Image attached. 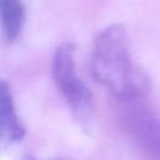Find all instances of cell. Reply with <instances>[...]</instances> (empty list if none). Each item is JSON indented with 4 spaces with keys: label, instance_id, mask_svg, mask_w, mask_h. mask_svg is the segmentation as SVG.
Returning a JSON list of instances; mask_svg holds the SVG:
<instances>
[{
    "label": "cell",
    "instance_id": "6da1fadb",
    "mask_svg": "<svg viewBox=\"0 0 160 160\" xmlns=\"http://www.w3.org/2000/svg\"><path fill=\"white\" fill-rule=\"evenodd\" d=\"M90 65L94 79L115 99L131 94H149V78L132 64L128 35L120 24H111L98 34Z\"/></svg>",
    "mask_w": 160,
    "mask_h": 160
},
{
    "label": "cell",
    "instance_id": "7a4b0ae2",
    "mask_svg": "<svg viewBox=\"0 0 160 160\" xmlns=\"http://www.w3.org/2000/svg\"><path fill=\"white\" fill-rule=\"evenodd\" d=\"M115 101L119 124L142 158L160 160V112L148 94H131Z\"/></svg>",
    "mask_w": 160,
    "mask_h": 160
},
{
    "label": "cell",
    "instance_id": "3957f363",
    "mask_svg": "<svg viewBox=\"0 0 160 160\" xmlns=\"http://www.w3.org/2000/svg\"><path fill=\"white\" fill-rule=\"evenodd\" d=\"M51 75L58 90L72 111L81 119L89 116L91 111V96L78 74L74 44L64 42L58 46L51 62Z\"/></svg>",
    "mask_w": 160,
    "mask_h": 160
},
{
    "label": "cell",
    "instance_id": "277c9868",
    "mask_svg": "<svg viewBox=\"0 0 160 160\" xmlns=\"http://www.w3.org/2000/svg\"><path fill=\"white\" fill-rule=\"evenodd\" d=\"M25 129L16 112L9 84L0 78V148L20 141Z\"/></svg>",
    "mask_w": 160,
    "mask_h": 160
},
{
    "label": "cell",
    "instance_id": "5b68a950",
    "mask_svg": "<svg viewBox=\"0 0 160 160\" xmlns=\"http://www.w3.org/2000/svg\"><path fill=\"white\" fill-rule=\"evenodd\" d=\"M25 22V8L21 0H0V28L8 42L20 36Z\"/></svg>",
    "mask_w": 160,
    "mask_h": 160
}]
</instances>
